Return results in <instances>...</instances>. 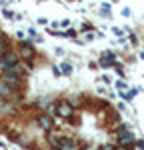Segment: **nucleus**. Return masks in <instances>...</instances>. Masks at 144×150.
<instances>
[{
    "instance_id": "obj_1",
    "label": "nucleus",
    "mask_w": 144,
    "mask_h": 150,
    "mask_svg": "<svg viewBox=\"0 0 144 150\" xmlns=\"http://www.w3.org/2000/svg\"><path fill=\"white\" fill-rule=\"evenodd\" d=\"M14 64H18V56L14 54V52H6L4 56L0 58V70L4 72V70H10Z\"/></svg>"
},
{
    "instance_id": "obj_2",
    "label": "nucleus",
    "mask_w": 144,
    "mask_h": 150,
    "mask_svg": "<svg viewBox=\"0 0 144 150\" xmlns=\"http://www.w3.org/2000/svg\"><path fill=\"white\" fill-rule=\"evenodd\" d=\"M56 112H58L60 118H72L74 106H72L70 102H60V104H56Z\"/></svg>"
},
{
    "instance_id": "obj_3",
    "label": "nucleus",
    "mask_w": 144,
    "mask_h": 150,
    "mask_svg": "<svg viewBox=\"0 0 144 150\" xmlns=\"http://www.w3.org/2000/svg\"><path fill=\"white\" fill-rule=\"evenodd\" d=\"M20 58H24V60H32L34 58V48H32L30 40H24L20 44Z\"/></svg>"
},
{
    "instance_id": "obj_4",
    "label": "nucleus",
    "mask_w": 144,
    "mask_h": 150,
    "mask_svg": "<svg viewBox=\"0 0 144 150\" xmlns=\"http://www.w3.org/2000/svg\"><path fill=\"white\" fill-rule=\"evenodd\" d=\"M2 82H6V84H10V86H18V84H20V74H16V72H12V70H4V72H2Z\"/></svg>"
},
{
    "instance_id": "obj_5",
    "label": "nucleus",
    "mask_w": 144,
    "mask_h": 150,
    "mask_svg": "<svg viewBox=\"0 0 144 150\" xmlns=\"http://www.w3.org/2000/svg\"><path fill=\"white\" fill-rule=\"evenodd\" d=\"M118 144L120 146H132L134 144V134L128 132V130H122L118 134Z\"/></svg>"
},
{
    "instance_id": "obj_6",
    "label": "nucleus",
    "mask_w": 144,
    "mask_h": 150,
    "mask_svg": "<svg viewBox=\"0 0 144 150\" xmlns=\"http://www.w3.org/2000/svg\"><path fill=\"white\" fill-rule=\"evenodd\" d=\"M58 150H78V144H76L72 138L62 136V138H60V148Z\"/></svg>"
},
{
    "instance_id": "obj_7",
    "label": "nucleus",
    "mask_w": 144,
    "mask_h": 150,
    "mask_svg": "<svg viewBox=\"0 0 144 150\" xmlns=\"http://www.w3.org/2000/svg\"><path fill=\"white\" fill-rule=\"evenodd\" d=\"M38 124H40V128L42 130H46V132H50L52 130V126H54V122H52V118L50 116H38Z\"/></svg>"
},
{
    "instance_id": "obj_8",
    "label": "nucleus",
    "mask_w": 144,
    "mask_h": 150,
    "mask_svg": "<svg viewBox=\"0 0 144 150\" xmlns=\"http://www.w3.org/2000/svg\"><path fill=\"white\" fill-rule=\"evenodd\" d=\"M12 92H14V86H10V84L0 80V96L6 98V96H12Z\"/></svg>"
},
{
    "instance_id": "obj_9",
    "label": "nucleus",
    "mask_w": 144,
    "mask_h": 150,
    "mask_svg": "<svg viewBox=\"0 0 144 150\" xmlns=\"http://www.w3.org/2000/svg\"><path fill=\"white\" fill-rule=\"evenodd\" d=\"M6 52H8V42L4 36H0V56H4Z\"/></svg>"
},
{
    "instance_id": "obj_10",
    "label": "nucleus",
    "mask_w": 144,
    "mask_h": 150,
    "mask_svg": "<svg viewBox=\"0 0 144 150\" xmlns=\"http://www.w3.org/2000/svg\"><path fill=\"white\" fill-rule=\"evenodd\" d=\"M60 72L68 76V74H72V66H70V64H66V62H62V64H60Z\"/></svg>"
},
{
    "instance_id": "obj_11",
    "label": "nucleus",
    "mask_w": 144,
    "mask_h": 150,
    "mask_svg": "<svg viewBox=\"0 0 144 150\" xmlns=\"http://www.w3.org/2000/svg\"><path fill=\"white\" fill-rule=\"evenodd\" d=\"M122 16L128 18V16H130V8H124V10H122Z\"/></svg>"
},
{
    "instance_id": "obj_12",
    "label": "nucleus",
    "mask_w": 144,
    "mask_h": 150,
    "mask_svg": "<svg viewBox=\"0 0 144 150\" xmlns=\"http://www.w3.org/2000/svg\"><path fill=\"white\" fill-rule=\"evenodd\" d=\"M116 88H120V90H122V88H126V84H124L122 80H118V82H116Z\"/></svg>"
},
{
    "instance_id": "obj_13",
    "label": "nucleus",
    "mask_w": 144,
    "mask_h": 150,
    "mask_svg": "<svg viewBox=\"0 0 144 150\" xmlns=\"http://www.w3.org/2000/svg\"><path fill=\"white\" fill-rule=\"evenodd\" d=\"M52 72H54V76H60V74H62V72H60V68H58V66H54V68H52Z\"/></svg>"
},
{
    "instance_id": "obj_14",
    "label": "nucleus",
    "mask_w": 144,
    "mask_h": 150,
    "mask_svg": "<svg viewBox=\"0 0 144 150\" xmlns=\"http://www.w3.org/2000/svg\"><path fill=\"white\" fill-rule=\"evenodd\" d=\"M100 150H114V146H112V144H104Z\"/></svg>"
},
{
    "instance_id": "obj_15",
    "label": "nucleus",
    "mask_w": 144,
    "mask_h": 150,
    "mask_svg": "<svg viewBox=\"0 0 144 150\" xmlns=\"http://www.w3.org/2000/svg\"><path fill=\"white\" fill-rule=\"evenodd\" d=\"M4 16H6V18H14V14H12L10 10H4Z\"/></svg>"
},
{
    "instance_id": "obj_16",
    "label": "nucleus",
    "mask_w": 144,
    "mask_h": 150,
    "mask_svg": "<svg viewBox=\"0 0 144 150\" xmlns=\"http://www.w3.org/2000/svg\"><path fill=\"white\" fill-rule=\"evenodd\" d=\"M60 26H64V28H66V26H70V20H62V22H60Z\"/></svg>"
},
{
    "instance_id": "obj_17",
    "label": "nucleus",
    "mask_w": 144,
    "mask_h": 150,
    "mask_svg": "<svg viewBox=\"0 0 144 150\" xmlns=\"http://www.w3.org/2000/svg\"><path fill=\"white\" fill-rule=\"evenodd\" d=\"M130 40H132V44H136V42H138V38H136V34H130Z\"/></svg>"
},
{
    "instance_id": "obj_18",
    "label": "nucleus",
    "mask_w": 144,
    "mask_h": 150,
    "mask_svg": "<svg viewBox=\"0 0 144 150\" xmlns=\"http://www.w3.org/2000/svg\"><path fill=\"white\" fill-rule=\"evenodd\" d=\"M118 150H132V146H120Z\"/></svg>"
},
{
    "instance_id": "obj_19",
    "label": "nucleus",
    "mask_w": 144,
    "mask_h": 150,
    "mask_svg": "<svg viewBox=\"0 0 144 150\" xmlns=\"http://www.w3.org/2000/svg\"><path fill=\"white\" fill-rule=\"evenodd\" d=\"M138 146H140V148L144 150V140H140V142H138Z\"/></svg>"
},
{
    "instance_id": "obj_20",
    "label": "nucleus",
    "mask_w": 144,
    "mask_h": 150,
    "mask_svg": "<svg viewBox=\"0 0 144 150\" xmlns=\"http://www.w3.org/2000/svg\"><path fill=\"white\" fill-rule=\"evenodd\" d=\"M84 150H98V148H94V146H86Z\"/></svg>"
},
{
    "instance_id": "obj_21",
    "label": "nucleus",
    "mask_w": 144,
    "mask_h": 150,
    "mask_svg": "<svg viewBox=\"0 0 144 150\" xmlns=\"http://www.w3.org/2000/svg\"><path fill=\"white\" fill-rule=\"evenodd\" d=\"M112 2H118V0H112Z\"/></svg>"
},
{
    "instance_id": "obj_22",
    "label": "nucleus",
    "mask_w": 144,
    "mask_h": 150,
    "mask_svg": "<svg viewBox=\"0 0 144 150\" xmlns=\"http://www.w3.org/2000/svg\"><path fill=\"white\" fill-rule=\"evenodd\" d=\"M0 58H2V56H0Z\"/></svg>"
}]
</instances>
